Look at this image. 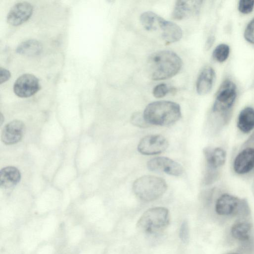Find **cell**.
I'll return each instance as SVG.
<instances>
[{
    "mask_svg": "<svg viewBox=\"0 0 254 254\" xmlns=\"http://www.w3.org/2000/svg\"><path fill=\"white\" fill-rule=\"evenodd\" d=\"M180 57L170 51H161L149 56L146 68L149 77L153 80H164L177 74L182 66Z\"/></svg>",
    "mask_w": 254,
    "mask_h": 254,
    "instance_id": "6da1fadb",
    "label": "cell"
},
{
    "mask_svg": "<svg viewBox=\"0 0 254 254\" xmlns=\"http://www.w3.org/2000/svg\"><path fill=\"white\" fill-rule=\"evenodd\" d=\"M145 121L150 125L168 126L181 117L180 105L169 101H158L149 104L143 113Z\"/></svg>",
    "mask_w": 254,
    "mask_h": 254,
    "instance_id": "7a4b0ae2",
    "label": "cell"
},
{
    "mask_svg": "<svg viewBox=\"0 0 254 254\" xmlns=\"http://www.w3.org/2000/svg\"><path fill=\"white\" fill-rule=\"evenodd\" d=\"M140 22L148 31H159L162 39L167 44L175 43L180 40L183 32L180 26L176 23L166 20L152 11H145L140 15Z\"/></svg>",
    "mask_w": 254,
    "mask_h": 254,
    "instance_id": "3957f363",
    "label": "cell"
},
{
    "mask_svg": "<svg viewBox=\"0 0 254 254\" xmlns=\"http://www.w3.org/2000/svg\"><path fill=\"white\" fill-rule=\"evenodd\" d=\"M167 185L160 177L145 175L137 179L133 183L132 190L140 199L151 201L158 199L166 191Z\"/></svg>",
    "mask_w": 254,
    "mask_h": 254,
    "instance_id": "277c9868",
    "label": "cell"
},
{
    "mask_svg": "<svg viewBox=\"0 0 254 254\" xmlns=\"http://www.w3.org/2000/svg\"><path fill=\"white\" fill-rule=\"evenodd\" d=\"M169 212L163 207H155L146 210L137 223V227L141 231L149 234H155L164 230L169 225Z\"/></svg>",
    "mask_w": 254,
    "mask_h": 254,
    "instance_id": "5b68a950",
    "label": "cell"
},
{
    "mask_svg": "<svg viewBox=\"0 0 254 254\" xmlns=\"http://www.w3.org/2000/svg\"><path fill=\"white\" fill-rule=\"evenodd\" d=\"M237 96L236 86L232 81H224L217 91L212 111L222 112L230 109L233 105Z\"/></svg>",
    "mask_w": 254,
    "mask_h": 254,
    "instance_id": "8992f818",
    "label": "cell"
},
{
    "mask_svg": "<svg viewBox=\"0 0 254 254\" xmlns=\"http://www.w3.org/2000/svg\"><path fill=\"white\" fill-rule=\"evenodd\" d=\"M168 141L160 134H151L143 137L139 141L137 150L145 155H153L160 154L168 148Z\"/></svg>",
    "mask_w": 254,
    "mask_h": 254,
    "instance_id": "52a82bcc",
    "label": "cell"
},
{
    "mask_svg": "<svg viewBox=\"0 0 254 254\" xmlns=\"http://www.w3.org/2000/svg\"><path fill=\"white\" fill-rule=\"evenodd\" d=\"M147 166L150 171L164 172L174 176H180L184 172L180 164L166 157L152 158L148 161Z\"/></svg>",
    "mask_w": 254,
    "mask_h": 254,
    "instance_id": "ba28073f",
    "label": "cell"
},
{
    "mask_svg": "<svg viewBox=\"0 0 254 254\" xmlns=\"http://www.w3.org/2000/svg\"><path fill=\"white\" fill-rule=\"evenodd\" d=\"M39 89V79L30 73L21 75L16 79L13 85L14 93L21 98L30 97L35 94Z\"/></svg>",
    "mask_w": 254,
    "mask_h": 254,
    "instance_id": "9c48e42d",
    "label": "cell"
},
{
    "mask_svg": "<svg viewBox=\"0 0 254 254\" xmlns=\"http://www.w3.org/2000/svg\"><path fill=\"white\" fill-rule=\"evenodd\" d=\"M243 199L228 193H224L216 200L215 211L220 215H238L243 203Z\"/></svg>",
    "mask_w": 254,
    "mask_h": 254,
    "instance_id": "30bf717a",
    "label": "cell"
},
{
    "mask_svg": "<svg viewBox=\"0 0 254 254\" xmlns=\"http://www.w3.org/2000/svg\"><path fill=\"white\" fill-rule=\"evenodd\" d=\"M33 6L26 1L14 5L7 15V21L11 25L17 26L28 20L33 13Z\"/></svg>",
    "mask_w": 254,
    "mask_h": 254,
    "instance_id": "8fae6325",
    "label": "cell"
},
{
    "mask_svg": "<svg viewBox=\"0 0 254 254\" xmlns=\"http://www.w3.org/2000/svg\"><path fill=\"white\" fill-rule=\"evenodd\" d=\"M25 126L19 120H14L7 124L3 127L1 139L6 144H13L19 142L24 134Z\"/></svg>",
    "mask_w": 254,
    "mask_h": 254,
    "instance_id": "7c38bea8",
    "label": "cell"
},
{
    "mask_svg": "<svg viewBox=\"0 0 254 254\" xmlns=\"http://www.w3.org/2000/svg\"><path fill=\"white\" fill-rule=\"evenodd\" d=\"M254 167V148L248 147L241 151L235 157L233 163L235 172L245 174Z\"/></svg>",
    "mask_w": 254,
    "mask_h": 254,
    "instance_id": "4fadbf2b",
    "label": "cell"
},
{
    "mask_svg": "<svg viewBox=\"0 0 254 254\" xmlns=\"http://www.w3.org/2000/svg\"><path fill=\"white\" fill-rule=\"evenodd\" d=\"M201 2L200 0L177 1L172 12V18L182 20L196 14L199 11Z\"/></svg>",
    "mask_w": 254,
    "mask_h": 254,
    "instance_id": "5bb4252c",
    "label": "cell"
},
{
    "mask_svg": "<svg viewBox=\"0 0 254 254\" xmlns=\"http://www.w3.org/2000/svg\"><path fill=\"white\" fill-rule=\"evenodd\" d=\"M215 78V72L210 66L204 67L200 72L196 83L197 93L204 95L209 93L212 89Z\"/></svg>",
    "mask_w": 254,
    "mask_h": 254,
    "instance_id": "9a60e30c",
    "label": "cell"
},
{
    "mask_svg": "<svg viewBox=\"0 0 254 254\" xmlns=\"http://www.w3.org/2000/svg\"><path fill=\"white\" fill-rule=\"evenodd\" d=\"M203 154L207 163V168L216 170L224 165L226 159V153L221 147L211 148L205 147Z\"/></svg>",
    "mask_w": 254,
    "mask_h": 254,
    "instance_id": "2e32d148",
    "label": "cell"
},
{
    "mask_svg": "<svg viewBox=\"0 0 254 254\" xmlns=\"http://www.w3.org/2000/svg\"><path fill=\"white\" fill-rule=\"evenodd\" d=\"M20 178V172L17 168L6 167L0 171V186L4 189L11 188L19 182Z\"/></svg>",
    "mask_w": 254,
    "mask_h": 254,
    "instance_id": "e0dca14e",
    "label": "cell"
},
{
    "mask_svg": "<svg viewBox=\"0 0 254 254\" xmlns=\"http://www.w3.org/2000/svg\"><path fill=\"white\" fill-rule=\"evenodd\" d=\"M237 127L245 133L254 128V109L247 107L241 111L238 117Z\"/></svg>",
    "mask_w": 254,
    "mask_h": 254,
    "instance_id": "ac0fdd59",
    "label": "cell"
},
{
    "mask_svg": "<svg viewBox=\"0 0 254 254\" xmlns=\"http://www.w3.org/2000/svg\"><path fill=\"white\" fill-rule=\"evenodd\" d=\"M252 228L251 223L245 220L236 222L231 228V234L233 238L243 243L250 241Z\"/></svg>",
    "mask_w": 254,
    "mask_h": 254,
    "instance_id": "d6986e66",
    "label": "cell"
},
{
    "mask_svg": "<svg viewBox=\"0 0 254 254\" xmlns=\"http://www.w3.org/2000/svg\"><path fill=\"white\" fill-rule=\"evenodd\" d=\"M42 50V46L38 41L30 39L21 42L16 49V53L19 54L34 56L39 55Z\"/></svg>",
    "mask_w": 254,
    "mask_h": 254,
    "instance_id": "ffe728a7",
    "label": "cell"
},
{
    "mask_svg": "<svg viewBox=\"0 0 254 254\" xmlns=\"http://www.w3.org/2000/svg\"><path fill=\"white\" fill-rule=\"evenodd\" d=\"M229 54V46L225 44H221L215 48L212 56L216 61L219 63H223L227 59Z\"/></svg>",
    "mask_w": 254,
    "mask_h": 254,
    "instance_id": "44dd1931",
    "label": "cell"
},
{
    "mask_svg": "<svg viewBox=\"0 0 254 254\" xmlns=\"http://www.w3.org/2000/svg\"><path fill=\"white\" fill-rule=\"evenodd\" d=\"M130 122L133 126L140 128H146L150 126L144 120L143 113L138 112L132 114Z\"/></svg>",
    "mask_w": 254,
    "mask_h": 254,
    "instance_id": "7402d4cb",
    "label": "cell"
},
{
    "mask_svg": "<svg viewBox=\"0 0 254 254\" xmlns=\"http://www.w3.org/2000/svg\"><path fill=\"white\" fill-rule=\"evenodd\" d=\"M238 10L243 14L251 13L254 7V0H241L238 3Z\"/></svg>",
    "mask_w": 254,
    "mask_h": 254,
    "instance_id": "603a6c76",
    "label": "cell"
},
{
    "mask_svg": "<svg viewBox=\"0 0 254 254\" xmlns=\"http://www.w3.org/2000/svg\"><path fill=\"white\" fill-rule=\"evenodd\" d=\"M170 88L166 84L160 83L154 87L153 89V95L157 98H161L166 96L170 91Z\"/></svg>",
    "mask_w": 254,
    "mask_h": 254,
    "instance_id": "cb8c5ba5",
    "label": "cell"
},
{
    "mask_svg": "<svg viewBox=\"0 0 254 254\" xmlns=\"http://www.w3.org/2000/svg\"><path fill=\"white\" fill-rule=\"evenodd\" d=\"M244 36L248 42L254 44V18L247 25Z\"/></svg>",
    "mask_w": 254,
    "mask_h": 254,
    "instance_id": "d4e9b609",
    "label": "cell"
},
{
    "mask_svg": "<svg viewBox=\"0 0 254 254\" xmlns=\"http://www.w3.org/2000/svg\"><path fill=\"white\" fill-rule=\"evenodd\" d=\"M180 238L185 243H188L189 240V228L187 221H184L180 227Z\"/></svg>",
    "mask_w": 254,
    "mask_h": 254,
    "instance_id": "484cf974",
    "label": "cell"
},
{
    "mask_svg": "<svg viewBox=\"0 0 254 254\" xmlns=\"http://www.w3.org/2000/svg\"><path fill=\"white\" fill-rule=\"evenodd\" d=\"M10 73L6 69L0 67V83L2 84L3 82H6L10 77Z\"/></svg>",
    "mask_w": 254,
    "mask_h": 254,
    "instance_id": "4316f807",
    "label": "cell"
},
{
    "mask_svg": "<svg viewBox=\"0 0 254 254\" xmlns=\"http://www.w3.org/2000/svg\"><path fill=\"white\" fill-rule=\"evenodd\" d=\"M213 39L212 37H209L206 43L205 48L208 49L213 43Z\"/></svg>",
    "mask_w": 254,
    "mask_h": 254,
    "instance_id": "83f0119b",
    "label": "cell"
},
{
    "mask_svg": "<svg viewBox=\"0 0 254 254\" xmlns=\"http://www.w3.org/2000/svg\"><path fill=\"white\" fill-rule=\"evenodd\" d=\"M237 254V253H228V254Z\"/></svg>",
    "mask_w": 254,
    "mask_h": 254,
    "instance_id": "f1b7e54d",
    "label": "cell"
}]
</instances>
